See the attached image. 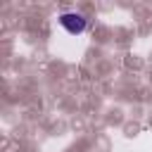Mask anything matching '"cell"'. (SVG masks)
Listing matches in <instances>:
<instances>
[{
    "mask_svg": "<svg viewBox=\"0 0 152 152\" xmlns=\"http://www.w3.org/2000/svg\"><path fill=\"white\" fill-rule=\"evenodd\" d=\"M59 26L66 33L78 36V33L86 31V17L83 14H76V12H64V14H59Z\"/></svg>",
    "mask_w": 152,
    "mask_h": 152,
    "instance_id": "1",
    "label": "cell"
}]
</instances>
